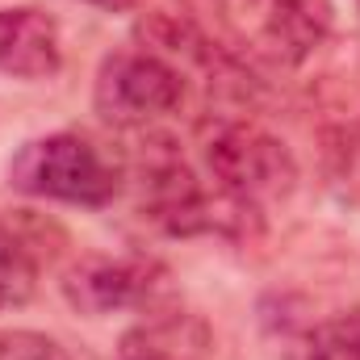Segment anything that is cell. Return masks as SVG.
I'll use <instances>...</instances> for the list:
<instances>
[{
  "instance_id": "cell-12",
  "label": "cell",
  "mask_w": 360,
  "mask_h": 360,
  "mask_svg": "<svg viewBox=\"0 0 360 360\" xmlns=\"http://www.w3.org/2000/svg\"><path fill=\"white\" fill-rule=\"evenodd\" d=\"M92 8H105V13H126V8H134L139 0H84Z\"/></svg>"
},
{
  "instance_id": "cell-13",
  "label": "cell",
  "mask_w": 360,
  "mask_h": 360,
  "mask_svg": "<svg viewBox=\"0 0 360 360\" xmlns=\"http://www.w3.org/2000/svg\"><path fill=\"white\" fill-rule=\"evenodd\" d=\"M356 4H360V0H356Z\"/></svg>"
},
{
  "instance_id": "cell-2",
  "label": "cell",
  "mask_w": 360,
  "mask_h": 360,
  "mask_svg": "<svg viewBox=\"0 0 360 360\" xmlns=\"http://www.w3.org/2000/svg\"><path fill=\"white\" fill-rule=\"evenodd\" d=\"M184 101V76L155 51H113L92 84V109L117 130H143Z\"/></svg>"
},
{
  "instance_id": "cell-1",
  "label": "cell",
  "mask_w": 360,
  "mask_h": 360,
  "mask_svg": "<svg viewBox=\"0 0 360 360\" xmlns=\"http://www.w3.org/2000/svg\"><path fill=\"white\" fill-rule=\"evenodd\" d=\"M8 184L25 197H46V201H68V205H105L117 197L122 172L89 139L46 134V139H30L13 155Z\"/></svg>"
},
{
  "instance_id": "cell-10",
  "label": "cell",
  "mask_w": 360,
  "mask_h": 360,
  "mask_svg": "<svg viewBox=\"0 0 360 360\" xmlns=\"http://www.w3.org/2000/svg\"><path fill=\"white\" fill-rule=\"evenodd\" d=\"M0 360H72V352L42 331H4Z\"/></svg>"
},
{
  "instance_id": "cell-6",
  "label": "cell",
  "mask_w": 360,
  "mask_h": 360,
  "mask_svg": "<svg viewBox=\"0 0 360 360\" xmlns=\"http://www.w3.org/2000/svg\"><path fill=\"white\" fill-rule=\"evenodd\" d=\"M210 356H214L210 323L197 310H184L176 302H164V306L147 310L117 340V360H210Z\"/></svg>"
},
{
  "instance_id": "cell-3",
  "label": "cell",
  "mask_w": 360,
  "mask_h": 360,
  "mask_svg": "<svg viewBox=\"0 0 360 360\" xmlns=\"http://www.w3.org/2000/svg\"><path fill=\"white\" fill-rule=\"evenodd\" d=\"M218 8L243 46L281 68L310 59L331 30L327 0H218Z\"/></svg>"
},
{
  "instance_id": "cell-8",
  "label": "cell",
  "mask_w": 360,
  "mask_h": 360,
  "mask_svg": "<svg viewBox=\"0 0 360 360\" xmlns=\"http://www.w3.org/2000/svg\"><path fill=\"white\" fill-rule=\"evenodd\" d=\"M38 285V260L8 218H0V310L25 306Z\"/></svg>"
},
{
  "instance_id": "cell-9",
  "label": "cell",
  "mask_w": 360,
  "mask_h": 360,
  "mask_svg": "<svg viewBox=\"0 0 360 360\" xmlns=\"http://www.w3.org/2000/svg\"><path fill=\"white\" fill-rule=\"evenodd\" d=\"M289 360H360V314L327 319L297 335Z\"/></svg>"
},
{
  "instance_id": "cell-5",
  "label": "cell",
  "mask_w": 360,
  "mask_h": 360,
  "mask_svg": "<svg viewBox=\"0 0 360 360\" xmlns=\"http://www.w3.org/2000/svg\"><path fill=\"white\" fill-rule=\"evenodd\" d=\"M63 293L80 314H113V310H155L172 302L168 269L147 256H89L63 276Z\"/></svg>"
},
{
  "instance_id": "cell-7",
  "label": "cell",
  "mask_w": 360,
  "mask_h": 360,
  "mask_svg": "<svg viewBox=\"0 0 360 360\" xmlns=\"http://www.w3.org/2000/svg\"><path fill=\"white\" fill-rule=\"evenodd\" d=\"M63 68L59 25L42 8H0V76L51 80Z\"/></svg>"
},
{
  "instance_id": "cell-4",
  "label": "cell",
  "mask_w": 360,
  "mask_h": 360,
  "mask_svg": "<svg viewBox=\"0 0 360 360\" xmlns=\"http://www.w3.org/2000/svg\"><path fill=\"white\" fill-rule=\"evenodd\" d=\"M205 164H210L222 193H231L256 210L264 201L289 197L293 180H297V164H293L289 147L256 126H243V122L222 126L205 143Z\"/></svg>"
},
{
  "instance_id": "cell-11",
  "label": "cell",
  "mask_w": 360,
  "mask_h": 360,
  "mask_svg": "<svg viewBox=\"0 0 360 360\" xmlns=\"http://www.w3.org/2000/svg\"><path fill=\"white\" fill-rule=\"evenodd\" d=\"M344 176L352 184V193H360V139L344 147Z\"/></svg>"
}]
</instances>
